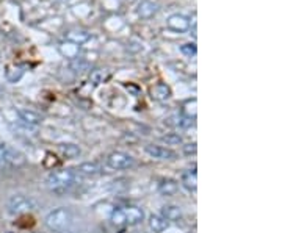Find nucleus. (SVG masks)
Instances as JSON below:
<instances>
[{"label":"nucleus","mask_w":282,"mask_h":233,"mask_svg":"<svg viewBox=\"0 0 282 233\" xmlns=\"http://www.w3.org/2000/svg\"><path fill=\"white\" fill-rule=\"evenodd\" d=\"M80 175L77 174L75 169H58L52 171L46 178V187L57 194L68 193L72 187L79 183Z\"/></svg>","instance_id":"obj_1"},{"label":"nucleus","mask_w":282,"mask_h":233,"mask_svg":"<svg viewBox=\"0 0 282 233\" xmlns=\"http://www.w3.org/2000/svg\"><path fill=\"white\" fill-rule=\"evenodd\" d=\"M110 221L116 227H122V225L134 227V225H138L144 221V212H143V208H140V206H137V205L119 206V208H116L112 213Z\"/></svg>","instance_id":"obj_2"},{"label":"nucleus","mask_w":282,"mask_h":233,"mask_svg":"<svg viewBox=\"0 0 282 233\" xmlns=\"http://www.w3.org/2000/svg\"><path fill=\"white\" fill-rule=\"evenodd\" d=\"M74 218L69 208L66 206H58V208L49 212L47 216L44 218V224L50 231H64L71 227Z\"/></svg>","instance_id":"obj_3"},{"label":"nucleus","mask_w":282,"mask_h":233,"mask_svg":"<svg viewBox=\"0 0 282 233\" xmlns=\"http://www.w3.org/2000/svg\"><path fill=\"white\" fill-rule=\"evenodd\" d=\"M36 206H38L36 200L27 194H13L7 200V210L10 215H14V216L27 215L36 210Z\"/></svg>","instance_id":"obj_4"},{"label":"nucleus","mask_w":282,"mask_h":233,"mask_svg":"<svg viewBox=\"0 0 282 233\" xmlns=\"http://www.w3.org/2000/svg\"><path fill=\"white\" fill-rule=\"evenodd\" d=\"M135 165L132 155L125 152H112L107 157V166L112 169H129Z\"/></svg>","instance_id":"obj_5"},{"label":"nucleus","mask_w":282,"mask_h":233,"mask_svg":"<svg viewBox=\"0 0 282 233\" xmlns=\"http://www.w3.org/2000/svg\"><path fill=\"white\" fill-rule=\"evenodd\" d=\"M144 152L154 160H160V161H171L177 158V153L171 149H166L163 146H156V144H147L144 147Z\"/></svg>","instance_id":"obj_6"},{"label":"nucleus","mask_w":282,"mask_h":233,"mask_svg":"<svg viewBox=\"0 0 282 233\" xmlns=\"http://www.w3.org/2000/svg\"><path fill=\"white\" fill-rule=\"evenodd\" d=\"M168 29L177 32V33H184L190 29V19L184 14H171L166 20Z\"/></svg>","instance_id":"obj_7"},{"label":"nucleus","mask_w":282,"mask_h":233,"mask_svg":"<svg viewBox=\"0 0 282 233\" xmlns=\"http://www.w3.org/2000/svg\"><path fill=\"white\" fill-rule=\"evenodd\" d=\"M25 165V157L16 149L7 146L5 153H4V166H10V168H20Z\"/></svg>","instance_id":"obj_8"},{"label":"nucleus","mask_w":282,"mask_h":233,"mask_svg":"<svg viewBox=\"0 0 282 233\" xmlns=\"http://www.w3.org/2000/svg\"><path fill=\"white\" fill-rule=\"evenodd\" d=\"M17 116H19L20 124L25 125V127H38L42 122L41 114L36 113V111H33V110H29V108H20V110H17Z\"/></svg>","instance_id":"obj_9"},{"label":"nucleus","mask_w":282,"mask_h":233,"mask_svg":"<svg viewBox=\"0 0 282 233\" xmlns=\"http://www.w3.org/2000/svg\"><path fill=\"white\" fill-rule=\"evenodd\" d=\"M77 174L79 175H85V177H94L102 174V166L97 161H83L77 166Z\"/></svg>","instance_id":"obj_10"},{"label":"nucleus","mask_w":282,"mask_h":233,"mask_svg":"<svg viewBox=\"0 0 282 233\" xmlns=\"http://www.w3.org/2000/svg\"><path fill=\"white\" fill-rule=\"evenodd\" d=\"M162 216L168 222H181L184 219L182 208L179 205H165L162 208Z\"/></svg>","instance_id":"obj_11"},{"label":"nucleus","mask_w":282,"mask_h":233,"mask_svg":"<svg viewBox=\"0 0 282 233\" xmlns=\"http://www.w3.org/2000/svg\"><path fill=\"white\" fill-rule=\"evenodd\" d=\"M64 38H66V41H69V42L80 47V45H83L85 42H88L91 39V35L88 32H85V30H77L75 29V30H68L64 33Z\"/></svg>","instance_id":"obj_12"},{"label":"nucleus","mask_w":282,"mask_h":233,"mask_svg":"<svg viewBox=\"0 0 282 233\" xmlns=\"http://www.w3.org/2000/svg\"><path fill=\"white\" fill-rule=\"evenodd\" d=\"M150 97L157 102H166L171 97V88L166 83H157L150 88Z\"/></svg>","instance_id":"obj_13"},{"label":"nucleus","mask_w":282,"mask_h":233,"mask_svg":"<svg viewBox=\"0 0 282 233\" xmlns=\"http://www.w3.org/2000/svg\"><path fill=\"white\" fill-rule=\"evenodd\" d=\"M166 124L168 125H172L176 128H181V130H185V128H190L191 125H194V121L184 116L182 113H179V114H174L171 118L166 119Z\"/></svg>","instance_id":"obj_14"},{"label":"nucleus","mask_w":282,"mask_h":233,"mask_svg":"<svg viewBox=\"0 0 282 233\" xmlns=\"http://www.w3.org/2000/svg\"><path fill=\"white\" fill-rule=\"evenodd\" d=\"M147 224L152 233H162L168 228V221L162 215H150Z\"/></svg>","instance_id":"obj_15"},{"label":"nucleus","mask_w":282,"mask_h":233,"mask_svg":"<svg viewBox=\"0 0 282 233\" xmlns=\"http://www.w3.org/2000/svg\"><path fill=\"white\" fill-rule=\"evenodd\" d=\"M181 183L188 190V191H194L198 187V174H196V168L188 169L182 174L181 177Z\"/></svg>","instance_id":"obj_16"},{"label":"nucleus","mask_w":282,"mask_h":233,"mask_svg":"<svg viewBox=\"0 0 282 233\" xmlns=\"http://www.w3.org/2000/svg\"><path fill=\"white\" fill-rule=\"evenodd\" d=\"M159 191H160L162 196L171 197V196H174L179 191V183L176 182V180H172V178H165V180H162L160 185H159Z\"/></svg>","instance_id":"obj_17"},{"label":"nucleus","mask_w":282,"mask_h":233,"mask_svg":"<svg viewBox=\"0 0 282 233\" xmlns=\"http://www.w3.org/2000/svg\"><path fill=\"white\" fill-rule=\"evenodd\" d=\"M110 75H112V72L109 69H94L90 74V82L94 86H97V85H102L104 82H107L110 79Z\"/></svg>","instance_id":"obj_18"},{"label":"nucleus","mask_w":282,"mask_h":233,"mask_svg":"<svg viewBox=\"0 0 282 233\" xmlns=\"http://www.w3.org/2000/svg\"><path fill=\"white\" fill-rule=\"evenodd\" d=\"M60 52H61L63 57H66L69 60H74V58L79 57V45H75V44L66 41V42H63L60 45Z\"/></svg>","instance_id":"obj_19"},{"label":"nucleus","mask_w":282,"mask_h":233,"mask_svg":"<svg viewBox=\"0 0 282 233\" xmlns=\"http://www.w3.org/2000/svg\"><path fill=\"white\" fill-rule=\"evenodd\" d=\"M157 10H159V7L156 4L149 2V0H144V2H141V5L138 8V14L141 17H152L154 14L157 13Z\"/></svg>","instance_id":"obj_20"},{"label":"nucleus","mask_w":282,"mask_h":233,"mask_svg":"<svg viewBox=\"0 0 282 233\" xmlns=\"http://www.w3.org/2000/svg\"><path fill=\"white\" fill-rule=\"evenodd\" d=\"M60 150H61V153L64 155L66 158H79L80 157V153H82V150H80V147L79 146H75V144H63V146H60Z\"/></svg>","instance_id":"obj_21"},{"label":"nucleus","mask_w":282,"mask_h":233,"mask_svg":"<svg viewBox=\"0 0 282 233\" xmlns=\"http://www.w3.org/2000/svg\"><path fill=\"white\" fill-rule=\"evenodd\" d=\"M24 66H10L7 69V80L11 82V83H16L22 79V75H24Z\"/></svg>","instance_id":"obj_22"},{"label":"nucleus","mask_w":282,"mask_h":233,"mask_svg":"<svg viewBox=\"0 0 282 233\" xmlns=\"http://www.w3.org/2000/svg\"><path fill=\"white\" fill-rule=\"evenodd\" d=\"M71 69H72L74 72H77V74H82V72H85L86 69H90V63H88L86 60L80 58V57H77V58L71 60Z\"/></svg>","instance_id":"obj_23"},{"label":"nucleus","mask_w":282,"mask_h":233,"mask_svg":"<svg viewBox=\"0 0 282 233\" xmlns=\"http://www.w3.org/2000/svg\"><path fill=\"white\" fill-rule=\"evenodd\" d=\"M160 141H162V143H165L166 146H181V144L184 143L182 136L179 135V133H168V135L162 136V138H160Z\"/></svg>","instance_id":"obj_24"},{"label":"nucleus","mask_w":282,"mask_h":233,"mask_svg":"<svg viewBox=\"0 0 282 233\" xmlns=\"http://www.w3.org/2000/svg\"><path fill=\"white\" fill-rule=\"evenodd\" d=\"M184 116H187V118H190V119H196V99H193V100H188V102H185V105H184V110L181 111Z\"/></svg>","instance_id":"obj_25"},{"label":"nucleus","mask_w":282,"mask_h":233,"mask_svg":"<svg viewBox=\"0 0 282 233\" xmlns=\"http://www.w3.org/2000/svg\"><path fill=\"white\" fill-rule=\"evenodd\" d=\"M181 52H182L184 55H187V57H194L198 49H196V44L194 42H187V44H182L181 45Z\"/></svg>","instance_id":"obj_26"},{"label":"nucleus","mask_w":282,"mask_h":233,"mask_svg":"<svg viewBox=\"0 0 282 233\" xmlns=\"http://www.w3.org/2000/svg\"><path fill=\"white\" fill-rule=\"evenodd\" d=\"M184 153H185V155H194V153H196V144H194V143L185 144V146H184Z\"/></svg>","instance_id":"obj_27"},{"label":"nucleus","mask_w":282,"mask_h":233,"mask_svg":"<svg viewBox=\"0 0 282 233\" xmlns=\"http://www.w3.org/2000/svg\"><path fill=\"white\" fill-rule=\"evenodd\" d=\"M5 149H7V144L0 143V166H4V153H5Z\"/></svg>","instance_id":"obj_28"},{"label":"nucleus","mask_w":282,"mask_h":233,"mask_svg":"<svg viewBox=\"0 0 282 233\" xmlns=\"http://www.w3.org/2000/svg\"><path fill=\"white\" fill-rule=\"evenodd\" d=\"M2 96H4V89H2V88H0V97H2Z\"/></svg>","instance_id":"obj_29"},{"label":"nucleus","mask_w":282,"mask_h":233,"mask_svg":"<svg viewBox=\"0 0 282 233\" xmlns=\"http://www.w3.org/2000/svg\"><path fill=\"white\" fill-rule=\"evenodd\" d=\"M57 233H71V231H68V230H64V231H57Z\"/></svg>","instance_id":"obj_30"}]
</instances>
